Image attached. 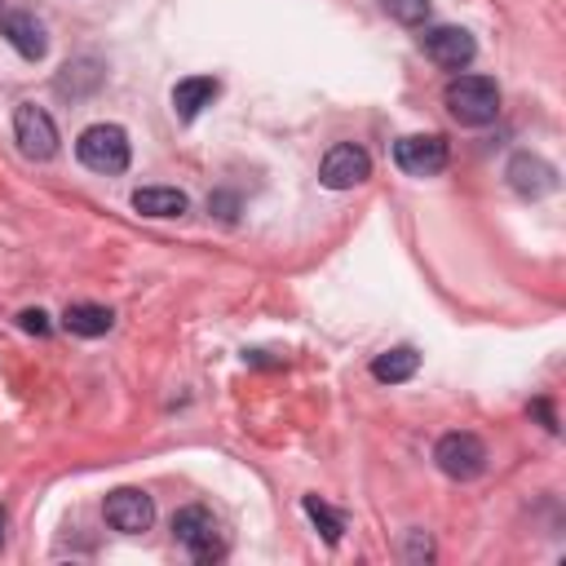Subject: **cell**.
Segmentation results:
<instances>
[{
  "mask_svg": "<svg viewBox=\"0 0 566 566\" xmlns=\"http://www.w3.org/2000/svg\"><path fill=\"white\" fill-rule=\"evenodd\" d=\"M217 93H221V84H217L212 75H186V80H177V84H172V115L190 124L203 106H212V102H217Z\"/></svg>",
  "mask_w": 566,
  "mask_h": 566,
  "instance_id": "7c38bea8",
  "label": "cell"
},
{
  "mask_svg": "<svg viewBox=\"0 0 566 566\" xmlns=\"http://www.w3.org/2000/svg\"><path fill=\"white\" fill-rule=\"evenodd\" d=\"M172 539L195 557V562H217L226 553V539H221V526L217 517L203 509V504H186L172 513Z\"/></svg>",
  "mask_w": 566,
  "mask_h": 566,
  "instance_id": "3957f363",
  "label": "cell"
},
{
  "mask_svg": "<svg viewBox=\"0 0 566 566\" xmlns=\"http://www.w3.org/2000/svg\"><path fill=\"white\" fill-rule=\"evenodd\" d=\"M102 513H106V522H111L115 531L142 535V531H150V522H155V500H150L146 491H137V486H119V491L106 495Z\"/></svg>",
  "mask_w": 566,
  "mask_h": 566,
  "instance_id": "9c48e42d",
  "label": "cell"
},
{
  "mask_svg": "<svg viewBox=\"0 0 566 566\" xmlns=\"http://www.w3.org/2000/svg\"><path fill=\"white\" fill-rule=\"evenodd\" d=\"M385 4V13L394 18V22H402V27H420L424 18H429V0H380Z\"/></svg>",
  "mask_w": 566,
  "mask_h": 566,
  "instance_id": "ac0fdd59",
  "label": "cell"
},
{
  "mask_svg": "<svg viewBox=\"0 0 566 566\" xmlns=\"http://www.w3.org/2000/svg\"><path fill=\"white\" fill-rule=\"evenodd\" d=\"M0 544H4V513H0Z\"/></svg>",
  "mask_w": 566,
  "mask_h": 566,
  "instance_id": "44dd1931",
  "label": "cell"
},
{
  "mask_svg": "<svg viewBox=\"0 0 566 566\" xmlns=\"http://www.w3.org/2000/svg\"><path fill=\"white\" fill-rule=\"evenodd\" d=\"M133 208L142 217H181L190 208V199L177 186H142V190H133Z\"/></svg>",
  "mask_w": 566,
  "mask_h": 566,
  "instance_id": "9a60e30c",
  "label": "cell"
},
{
  "mask_svg": "<svg viewBox=\"0 0 566 566\" xmlns=\"http://www.w3.org/2000/svg\"><path fill=\"white\" fill-rule=\"evenodd\" d=\"M18 323H22V332H35V336L49 332V314H44V310H22Z\"/></svg>",
  "mask_w": 566,
  "mask_h": 566,
  "instance_id": "d6986e66",
  "label": "cell"
},
{
  "mask_svg": "<svg viewBox=\"0 0 566 566\" xmlns=\"http://www.w3.org/2000/svg\"><path fill=\"white\" fill-rule=\"evenodd\" d=\"M407 557H433V544H429L424 531H411L407 535Z\"/></svg>",
  "mask_w": 566,
  "mask_h": 566,
  "instance_id": "ffe728a7",
  "label": "cell"
},
{
  "mask_svg": "<svg viewBox=\"0 0 566 566\" xmlns=\"http://www.w3.org/2000/svg\"><path fill=\"white\" fill-rule=\"evenodd\" d=\"M301 509H305V517H310V522L323 531V539H327V544H336V539H340L345 522H340V513H332V509H327L318 495H305V500H301Z\"/></svg>",
  "mask_w": 566,
  "mask_h": 566,
  "instance_id": "e0dca14e",
  "label": "cell"
},
{
  "mask_svg": "<svg viewBox=\"0 0 566 566\" xmlns=\"http://www.w3.org/2000/svg\"><path fill=\"white\" fill-rule=\"evenodd\" d=\"M0 13H4V0H0Z\"/></svg>",
  "mask_w": 566,
  "mask_h": 566,
  "instance_id": "7402d4cb",
  "label": "cell"
},
{
  "mask_svg": "<svg viewBox=\"0 0 566 566\" xmlns=\"http://www.w3.org/2000/svg\"><path fill=\"white\" fill-rule=\"evenodd\" d=\"M0 35H4L27 62H40V57L49 53V31H44V22H40L35 13H27V9L0 13Z\"/></svg>",
  "mask_w": 566,
  "mask_h": 566,
  "instance_id": "8fae6325",
  "label": "cell"
},
{
  "mask_svg": "<svg viewBox=\"0 0 566 566\" xmlns=\"http://www.w3.org/2000/svg\"><path fill=\"white\" fill-rule=\"evenodd\" d=\"M102 80H106V66L97 57H75L57 71V93L62 97H88V93H97Z\"/></svg>",
  "mask_w": 566,
  "mask_h": 566,
  "instance_id": "4fadbf2b",
  "label": "cell"
},
{
  "mask_svg": "<svg viewBox=\"0 0 566 566\" xmlns=\"http://www.w3.org/2000/svg\"><path fill=\"white\" fill-rule=\"evenodd\" d=\"M420 49H424V57H429L433 66H442V71H464V66L473 62V53H478V40H473L464 27H429V31L420 35Z\"/></svg>",
  "mask_w": 566,
  "mask_h": 566,
  "instance_id": "8992f818",
  "label": "cell"
},
{
  "mask_svg": "<svg viewBox=\"0 0 566 566\" xmlns=\"http://www.w3.org/2000/svg\"><path fill=\"white\" fill-rule=\"evenodd\" d=\"M433 464L451 478V482H473L486 473V442L469 429H455V433H442L438 447H433Z\"/></svg>",
  "mask_w": 566,
  "mask_h": 566,
  "instance_id": "277c9868",
  "label": "cell"
},
{
  "mask_svg": "<svg viewBox=\"0 0 566 566\" xmlns=\"http://www.w3.org/2000/svg\"><path fill=\"white\" fill-rule=\"evenodd\" d=\"M504 177H509L513 195H522V199H544V195L557 190V168H553L544 155H531V150H517V155L509 159Z\"/></svg>",
  "mask_w": 566,
  "mask_h": 566,
  "instance_id": "30bf717a",
  "label": "cell"
},
{
  "mask_svg": "<svg viewBox=\"0 0 566 566\" xmlns=\"http://www.w3.org/2000/svg\"><path fill=\"white\" fill-rule=\"evenodd\" d=\"M394 164L411 177H433L447 168V142L438 133H411L394 142Z\"/></svg>",
  "mask_w": 566,
  "mask_h": 566,
  "instance_id": "ba28073f",
  "label": "cell"
},
{
  "mask_svg": "<svg viewBox=\"0 0 566 566\" xmlns=\"http://www.w3.org/2000/svg\"><path fill=\"white\" fill-rule=\"evenodd\" d=\"M62 327H66L71 336H84V340H93V336H106V332L115 327V314H111L106 305H93V301H75V305H66V314H62Z\"/></svg>",
  "mask_w": 566,
  "mask_h": 566,
  "instance_id": "5bb4252c",
  "label": "cell"
},
{
  "mask_svg": "<svg viewBox=\"0 0 566 566\" xmlns=\"http://www.w3.org/2000/svg\"><path fill=\"white\" fill-rule=\"evenodd\" d=\"M442 102H447L451 119L464 124V128H482L500 115V88H495L491 75H455L447 84Z\"/></svg>",
  "mask_w": 566,
  "mask_h": 566,
  "instance_id": "6da1fadb",
  "label": "cell"
},
{
  "mask_svg": "<svg viewBox=\"0 0 566 566\" xmlns=\"http://www.w3.org/2000/svg\"><path fill=\"white\" fill-rule=\"evenodd\" d=\"M13 137H18V150L27 159H49L57 150V124L35 102H18L13 106Z\"/></svg>",
  "mask_w": 566,
  "mask_h": 566,
  "instance_id": "5b68a950",
  "label": "cell"
},
{
  "mask_svg": "<svg viewBox=\"0 0 566 566\" xmlns=\"http://www.w3.org/2000/svg\"><path fill=\"white\" fill-rule=\"evenodd\" d=\"M75 155H80L84 168H93L102 177H115V172L128 168L133 150H128V133L119 124H88L80 133V142H75Z\"/></svg>",
  "mask_w": 566,
  "mask_h": 566,
  "instance_id": "7a4b0ae2",
  "label": "cell"
},
{
  "mask_svg": "<svg viewBox=\"0 0 566 566\" xmlns=\"http://www.w3.org/2000/svg\"><path fill=\"white\" fill-rule=\"evenodd\" d=\"M367 177H371V159H367V150L354 146V142L332 146V150L323 155V164H318V181H323L327 190H354V186H363Z\"/></svg>",
  "mask_w": 566,
  "mask_h": 566,
  "instance_id": "52a82bcc",
  "label": "cell"
},
{
  "mask_svg": "<svg viewBox=\"0 0 566 566\" xmlns=\"http://www.w3.org/2000/svg\"><path fill=\"white\" fill-rule=\"evenodd\" d=\"M416 367H420V354H416L411 345H394V349H385V354L371 358V376L385 380V385H402V380H411Z\"/></svg>",
  "mask_w": 566,
  "mask_h": 566,
  "instance_id": "2e32d148",
  "label": "cell"
}]
</instances>
